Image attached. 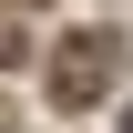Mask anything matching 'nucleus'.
Here are the masks:
<instances>
[{
	"instance_id": "obj_1",
	"label": "nucleus",
	"mask_w": 133,
	"mask_h": 133,
	"mask_svg": "<svg viewBox=\"0 0 133 133\" xmlns=\"http://www.w3.org/2000/svg\"><path fill=\"white\" fill-rule=\"evenodd\" d=\"M113 72H123V31H72L62 51H51V72H41V92L62 102V113H92V102L113 92Z\"/></svg>"
},
{
	"instance_id": "obj_2",
	"label": "nucleus",
	"mask_w": 133,
	"mask_h": 133,
	"mask_svg": "<svg viewBox=\"0 0 133 133\" xmlns=\"http://www.w3.org/2000/svg\"><path fill=\"white\" fill-rule=\"evenodd\" d=\"M10 10H31V0H10Z\"/></svg>"
}]
</instances>
